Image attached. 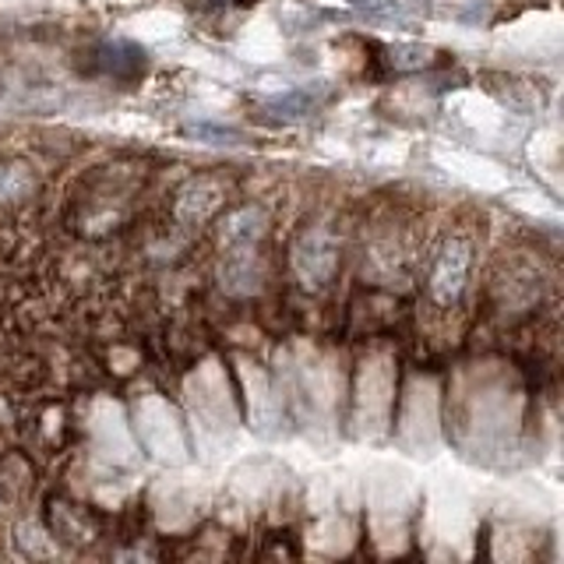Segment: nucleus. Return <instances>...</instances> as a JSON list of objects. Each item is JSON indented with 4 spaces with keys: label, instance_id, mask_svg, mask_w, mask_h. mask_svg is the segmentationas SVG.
<instances>
[{
    "label": "nucleus",
    "instance_id": "obj_1",
    "mask_svg": "<svg viewBox=\"0 0 564 564\" xmlns=\"http://www.w3.org/2000/svg\"><path fill=\"white\" fill-rule=\"evenodd\" d=\"M50 529H53V536L64 540V543H88V540L99 536L102 522H99L96 511H88L78 501L53 498L50 501Z\"/></svg>",
    "mask_w": 564,
    "mask_h": 564
},
{
    "label": "nucleus",
    "instance_id": "obj_2",
    "mask_svg": "<svg viewBox=\"0 0 564 564\" xmlns=\"http://www.w3.org/2000/svg\"><path fill=\"white\" fill-rule=\"evenodd\" d=\"M469 275V247L463 240L445 243V251L437 254L434 272H431V293L437 300H455L463 282Z\"/></svg>",
    "mask_w": 564,
    "mask_h": 564
},
{
    "label": "nucleus",
    "instance_id": "obj_3",
    "mask_svg": "<svg viewBox=\"0 0 564 564\" xmlns=\"http://www.w3.org/2000/svg\"><path fill=\"white\" fill-rule=\"evenodd\" d=\"M296 272L304 275L307 282H314V286H322V282L332 275V269H335V254H332V243H328V237L325 234H307L304 240H300V247H296Z\"/></svg>",
    "mask_w": 564,
    "mask_h": 564
},
{
    "label": "nucleus",
    "instance_id": "obj_4",
    "mask_svg": "<svg viewBox=\"0 0 564 564\" xmlns=\"http://www.w3.org/2000/svg\"><path fill=\"white\" fill-rule=\"evenodd\" d=\"M32 184H35V176L25 163H0V202L25 198Z\"/></svg>",
    "mask_w": 564,
    "mask_h": 564
}]
</instances>
